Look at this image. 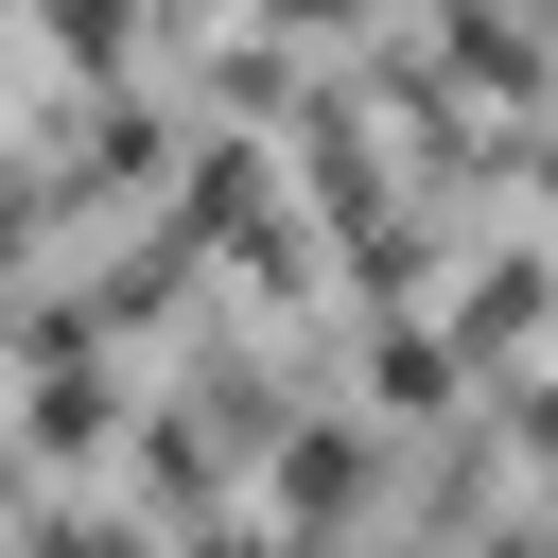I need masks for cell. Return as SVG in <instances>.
<instances>
[{
    "instance_id": "6da1fadb",
    "label": "cell",
    "mask_w": 558,
    "mask_h": 558,
    "mask_svg": "<svg viewBox=\"0 0 558 558\" xmlns=\"http://www.w3.org/2000/svg\"><path fill=\"white\" fill-rule=\"evenodd\" d=\"M279 488H296V506H349V488H366V453H349V418H296V453H279Z\"/></svg>"
},
{
    "instance_id": "7a4b0ae2",
    "label": "cell",
    "mask_w": 558,
    "mask_h": 558,
    "mask_svg": "<svg viewBox=\"0 0 558 558\" xmlns=\"http://www.w3.org/2000/svg\"><path fill=\"white\" fill-rule=\"evenodd\" d=\"M523 314H541V262H488V279H471V349H506Z\"/></svg>"
},
{
    "instance_id": "3957f363",
    "label": "cell",
    "mask_w": 558,
    "mask_h": 558,
    "mask_svg": "<svg viewBox=\"0 0 558 558\" xmlns=\"http://www.w3.org/2000/svg\"><path fill=\"white\" fill-rule=\"evenodd\" d=\"M52 35H70L87 70H105V52H122V0H52Z\"/></svg>"
}]
</instances>
